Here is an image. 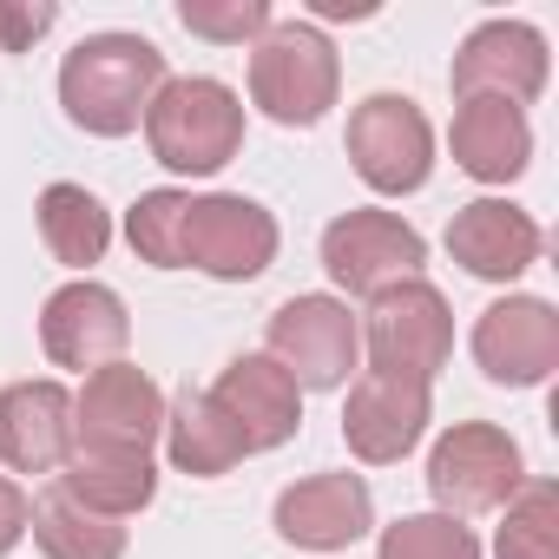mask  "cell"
<instances>
[{"label": "cell", "mask_w": 559, "mask_h": 559, "mask_svg": "<svg viewBox=\"0 0 559 559\" xmlns=\"http://www.w3.org/2000/svg\"><path fill=\"white\" fill-rule=\"evenodd\" d=\"M493 559H559V487L552 480H526L500 507Z\"/></svg>", "instance_id": "cb8c5ba5"}, {"label": "cell", "mask_w": 559, "mask_h": 559, "mask_svg": "<svg viewBox=\"0 0 559 559\" xmlns=\"http://www.w3.org/2000/svg\"><path fill=\"white\" fill-rule=\"evenodd\" d=\"M145 145L165 171L211 178L243 152V99L224 80H204V73L165 80L145 106Z\"/></svg>", "instance_id": "7a4b0ae2"}, {"label": "cell", "mask_w": 559, "mask_h": 559, "mask_svg": "<svg viewBox=\"0 0 559 559\" xmlns=\"http://www.w3.org/2000/svg\"><path fill=\"white\" fill-rule=\"evenodd\" d=\"M27 520H34V500H27V487L0 474V559H8V552L27 539Z\"/></svg>", "instance_id": "f1b7e54d"}, {"label": "cell", "mask_w": 559, "mask_h": 559, "mask_svg": "<svg viewBox=\"0 0 559 559\" xmlns=\"http://www.w3.org/2000/svg\"><path fill=\"white\" fill-rule=\"evenodd\" d=\"M158 435H165V395L132 362L93 369L86 389L73 395V441L93 454H152Z\"/></svg>", "instance_id": "8fae6325"}, {"label": "cell", "mask_w": 559, "mask_h": 559, "mask_svg": "<svg viewBox=\"0 0 559 559\" xmlns=\"http://www.w3.org/2000/svg\"><path fill=\"white\" fill-rule=\"evenodd\" d=\"M40 237L67 270H93L112 243V211L86 185H47L40 191Z\"/></svg>", "instance_id": "603a6c76"}, {"label": "cell", "mask_w": 559, "mask_h": 559, "mask_svg": "<svg viewBox=\"0 0 559 559\" xmlns=\"http://www.w3.org/2000/svg\"><path fill=\"white\" fill-rule=\"evenodd\" d=\"M53 487L67 500H80V507L106 513V520H126V513L152 507L158 467H152V454H93V448H73V461L53 474Z\"/></svg>", "instance_id": "44dd1931"}, {"label": "cell", "mask_w": 559, "mask_h": 559, "mask_svg": "<svg viewBox=\"0 0 559 559\" xmlns=\"http://www.w3.org/2000/svg\"><path fill=\"white\" fill-rule=\"evenodd\" d=\"M60 14L47 8V0H40V8H21V0H0V53H27L47 27H53Z\"/></svg>", "instance_id": "83f0119b"}, {"label": "cell", "mask_w": 559, "mask_h": 559, "mask_svg": "<svg viewBox=\"0 0 559 559\" xmlns=\"http://www.w3.org/2000/svg\"><path fill=\"white\" fill-rule=\"evenodd\" d=\"M165 80V53L145 34H86L60 60V106L80 132L126 139L145 126V106Z\"/></svg>", "instance_id": "6da1fadb"}, {"label": "cell", "mask_w": 559, "mask_h": 559, "mask_svg": "<svg viewBox=\"0 0 559 559\" xmlns=\"http://www.w3.org/2000/svg\"><path fill=\"white\" fill-rule=\"evenodd\" d=\"M356 330H362L369 369L395 376V382L428 389L454 356V310L428 276H408V284H389L382 297H369V317Z\"/></svg>", "instance_id": "277c9868"}, {"label": "cell", "mask_w": 559, "mask_h": 559, "mask_svg": "<svg viewBox=\"0 0 559 559\" xmlns=\"http://www.w3.org/2000/svg\"><path fill=\"white\" fill-rule=\"evenodd\" d=\"M276 217L243 198V191H211V198H191L185 211V270H204L217 284H250L276 263Z\"/></svg>", "instance_id": "ba28073f"}, {"label": "cell", "mask_w": 559, "mask_h": 559, "mask_svg": "<svg viewBox=\"0 0 559 559\" xmlns=\"http://www.w3.org/2000/svg\"><path fill=\"white\" fill-rule=\"evenodd\" d=\"M178 27L198 34V40H217V47H257L263 27H270V8L263 0H185L178 8Z\"/></svg>", "instance_id": "4316f807"}, {"label": "cell", "mask_w": 559, "mask_h": 559, "mask_svg": "<svg viewBox=\"0 0 559 559\" xmlns=\"http://www.w3.org/2000/svg\"><path fill=\"white\" fill-rule=\"evenodd\" d=\"M343 145H349L356 178L369 191H382V198H408L435 171V126H428V112L408 93H369L349 112V139Z\"/></svg>", "instance_id": "8992f818"}, {"label": "cell", "mask_w": 559, "mask_h": 559, "mask_svg": "<svg viewBox=\"0 0 559 559\" xmlns=\"http://www.w3.org/2000/svg\"><path fill=\"white\" fill-rule=\"evenodd\" d=\"M343 93V60L323 27L270 21L250 47V106L276 126H317Z\"/></svg>", "instance_id": "3957f363"}, {"label": "cell", "mask_w": 559, "mask_h": 559, "mask_svg": "<svg viewBox=\"0 0 559 559\" xmlns=\"http://www.w3.org/2000/svg\"><path fill=\"white\" fill-rule=\"evenodd\" d=\"M204 395L224 408V421L237 428L243 454H270V448L297 441V428H304V389L270 356H230L224 376Z\"/></svg>", "instance_id": "5bb4252c"}, {"label": "cell", "mask_w": 559, "mask_h": 559, "mask_svg": "<svg viewBox=\"0 0 559 559\" xmlns=\"http://www.w3.org/2000/svg\"><path fill=\"white\" fill-rule=\"evenodd\" d=\"M448 145H454V165L480 185H513L533 165V126L507 99H454Z\"/></svg>", "instance_id": "d6986e66"}, {"label": "cell", "mask_w": 559, "mask_h": 559, "mask_svg": "<svg viewBox=\"0 0 559 559\" xmlns=\"http://www.w3.org/2000/svg\"><path fill=\"white\" fill-rule=\"evenodd\" d=\"M185 211H191V191H145L132 211H126V237L139 250V263L152 270H185Z\"/></svg>", "instance_id": "d4e9b609"}, {"label": "cell", "mask_w": 559, "mask_h": 559, "mask_svg": "<svg viewBox=\"0 0 559 559\" xmlns=\"http://www.w3.org/2000/svg\"><path fill=\"white\" fill-rule=\"evenodd\" d=\"M376 526V493L362 474H310L276 493V533L310 552H343Z\"/></svg>", "instance_id": "2e32d148"}, {"label": "cell", "mask_w": 559, "mask_h": 559, "mask_svg": "<svg viewBox=\"0 0 559 559\" xmlns=\"http://www.w3.org/2000/svg\"><path fill=\"white\" fill-rule=\"evenodd\" d=\"M526 487V461H520V441L493 421H454L435 454H428V493H435V513H500L513 493Z\"/></svg>", "instance_id": "5b68a950"}, {"label": "cell", "mask_w": 559, "mask_h": 559, "mask_svg": "<svg viewBox=\"0 0 559 559\" xmlns=\"http://www.w3.org/2000/svg\"><path fill=\"white\" fill-rule=\"evenodd\" d=\"M27 533H34V546L47 559H126V526L93 513V507H80V500H67L60 487H47L34 500Z\"/></svg>", "instance_id": "7402d4cb"}, {"label": "cell", "mask_w": 559, "mask_h": 559, "mask_svg": "<svg viewBox=\"0 0 559 559\" xmlns=\"http://www.w3.org/2000/svg\"><path fill=\"white\" fill-rule=\"evenodd\" d=\"M539 224L507 198H474L448 217V257L480 284H513L520 270L539 263Z\"/></svg>", "instance_id": "e0dca14e"}, {"label": "cell", "mask_w": 559, "mask_h": 559, "mask_svg": "<svg viewBox=\"0 0 559 559\" xmlns=\"http://www.w3.org/2000/svg\"><path fill=\"white\" fill-rule=\"evenodd\" d=\"M317 14L323 21H369L376 8H369V0H317Z\"/></svg>", "instance_id": "f546056e"}, {"label": "cell", "mask_w": 559, "mask_h": 559, "mask_svg": "<svg viewBox=\"0 0 559 559\" xmlns=\"http://www.w3.org/2000/svg\"><path fill=\"white\" fill-rule=\"evenodd\" d=\"M165 454H171V467L178 474H191V480H217V474H230L237 461H243V441H237V428L224 421V408L204 395V389H178L171 402H165Z\"/></svg>", "instance_id": "ffe728a7"}, {"label": "cell", "mask_w": 559, "mask_h": 559, "mask_svg": "<svg viewBox=\"0 0 559 559\" xmlns=\"http://www.w3.org/2000/svg\"><path fill=\"white\" fill-rule=\"evenodd\" d=\"M474 362L500 389H539L559 369V317L546 297H500L474 323Z\"/></svg>", "instance_id": "4fadbf2b"}, {"label": "cell", "mask_w": 559, "mask_h": 559, "mask_svg": "<svg viewBox=\"0 0 559 559\" xmlns=\"http://www.w3.org/2000/svg\"><path fill=\"white\" fill-rule=\"evenodd\" d=\"M428 389L421 382H395V376H356L349 382V402H343V441L356 461L369 467H395L402 454H415V441L428 435Z\"/></svg>", "instance_id": "9a60e30c"}, {"label": "cell", "mask_w": 559, "mask_h": 559, "mask_svg": "<svg viewBox=\"0 0 559 559\" xmlns=\"http://www.w3.org/2000/svg\"><path fill=\"white\" fill-rule=\"evenodd\" d=\"M132 343V317L119 304V290L93 284V276H73L60 284L40 310V349L53 369H73V376H93L106 362H119Z\"/></svg>", "instance_id": "7c38bea8"}, {"label": "cell", "mask_w": 559, "mask_h": 559, "mask_svg": "<svg viewBox=\"0 0 559 559\" xmlns=\"http://www.w3.org/2000/svg\"><path fill=\"white\" fill-rule=\"evenodd\" d=\"M376 559H480V539L454 513H402L395 526H382Z\"/></svg>", "instance_id": "484cf974"}, {"label": "cell", "mask_w": 559, "mask_h": 559, "mask_svg": "<svg viewBox=\"0 0 559 559\" xmlns=\"http://www.w3.org/2000/svg\"><path fill=\"white\" fill-rule=\"evenodd\" d=\"M263 356L297 389H349L362 330L343 297H290V304H276V317L263 330Z\"/></svg>", "instance_id": "52a82bcc"}, {"label": "cell", "mask_w": 559, "mask_h": 559, "mask_svg": "<svg viewBox=\"0 0 559 559\" xmlns=\"http://www.w3.org/2000/svg\"><path fill=\"white\" fill-rule=\"evenodd\" d=\"M73 448V395L60 382L0 389V461L14 474H60Z\"/></svg>", "instance_id": "ac0fdd59"}, {"label": "cell", "mask_w": 559, "mask_h": 559, "mask_svg": "<svg viewBox=\"0 0 559 559\" xmlns=\"http://www.w3.org/2000/svg\"><path fill=\"white\" fill-rule=\"evenodd\" d=\"M428 263V243L408 217L395 211H343L323 230V270L349 297H382L389 284H408Z\"/></svg>", "instance_id": "9c48e42d"}, {"label": "cell", "mask_w": 559, "mask_h": 559, "mask_svg": "<svg viewBox=\"0 0 559 559\" xmlns=\"http://www.w3.org/2000/svg\"><path fill=\"white\" fill-rule=\"evenodd\" d=\"M546 73H552V53H546V34L526 27V21H480L461 53H454V99H507V106H533L546 93Z\"/></svg>", "instance_id": "30bf717a"}]
</instances>
